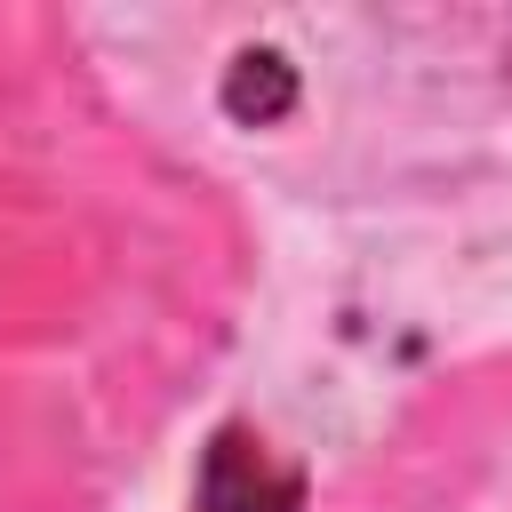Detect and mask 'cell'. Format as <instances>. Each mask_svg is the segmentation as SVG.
<instances>
[{"instance_id": "1", "label": "cell", "mask_w": 512, "mask_h": 512, "mask_svg": "<svg viewBox=\"0 0 512 512\" xmlns=\"http://www.w3.org/2000/svg\"><path fill=\"white\" fill-rule=\"evenodd\" d=\"M192 512H304V480L240 424H224L200 456V496Z\"/></svg>"}, {"instance_id": "2", "label": "cell", "mask_w": 512, "mask_h": 512, "mask_svg": "<svg viewBox=\"0 0 512 512\" xmlns=\"http://www.w3.org/2000/svg\"><path fill=\"white\" fill-rule=\"evenodd\" d=\"M216 104H224L232 128H272V120L296 112V64L280 48H240L216 80Z\"/></svg>"}]
</instances>
